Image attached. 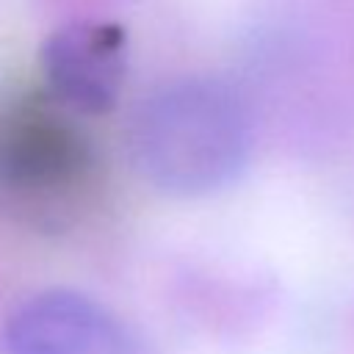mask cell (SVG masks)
<instances>
[{
	"mask_svg": "<svg viewBox=\"0 0 354 354\" xmlns=\"http://www.w3.org/2000/svg\"><path fill=\"white\" fill-rule=\"evenodd\" d=\"M6 354H147L133 329L100 299L47 288L14 307L3 329Z\"/></svg>",
	"mask_w": 354,
	"mask_h": 354,
	"instance_id": "cell-4",
	"label": "cell"
},
{
	"mask_svg": "<svg viewBox=\"0 0 354 354\" xmlns=\"http://www.w3.org/2000/svg\"><path fill=\"white\" fill-rule=\"evenodd\" d=\"M133 171L177 199L232 185L249 163L252 119L238 88L213 75H183L152 88L124 127Z\"/></svg>",
	"mask_w": 354,
	"mask_h": 354,
	"instance_id": "cell-1",
	"label": "cell"
},
{
	"mask_svg": "<svg viewBox=\"0 0 354 354\" xmlns=\"http://www.w3.org/2000/svg\"><path fill=\"white\" fill-rule=\"evenodd\" d=\"M66 111L50 97L0 116V199L44 230H64L97 180V152Z\"/></svg>",
	"mask_w": 354,
	"mask_h": 354,
	"instance_id": "cell-2",
	"label": "cell"
},
{
	"mask_svg": "<svg viewBox=\"0 0 354 354\" xmlns=\"http://www.w3.org/2000/svg\"><path fill=\"white\" fill-rule=\"evenodd\" d=\"M127 64V33L105 19H69L39 47L47 94L80 116H105L119 105Z\"/></svg>",
	"mask_w": 354,
	"mask_h": 354,
	"instance_id": "cell-3",
	"label": "cell"
}]
</instances>
